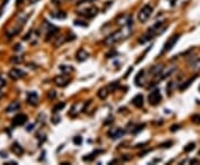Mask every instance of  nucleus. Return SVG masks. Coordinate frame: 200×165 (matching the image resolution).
<instances>
[{
  "label": "nucleus",
  "instance_id": "4",
  "mask_svg": "<svg viewBox=\"0 0 200 165\" xmlns=\"http://www.w3.org/2000/svg\"><path fill=\"white\" fill-rule=\"evenodd\" d=\"M179 38H180V34H176V35H173V36H171V37L169 38L168 40H167L166 44H165L164 49H162L161 54H165V52H170V50L173 48V46L177 44V41H178Z\"/></svg>",
  "mask_w": 200,
  "mask_h": 165
},
{
  "label": "nucleus",
  "instance_id": "23",
  "mask_svg": "<svg viewBox=\"0 0 200 165\" xmlns=\"http://www.w3.org/2000/svg\"><path fill=\"white\" fill-rule=\"evenodd\" d=\"M191 121L195 124H200V114H196L191 117Z\"/></svg>",
  "mask_w": 200,
  "mask_h": 165
},
{
  "label": "nucleus",
  "instance_id": "22",
  "mask_svg": "<svg viewBox=\"0 0 200 165\" xmlns=\"http://www.w3.org/2000/svg\"><path fill=\"white\" fill-rule=\"evenodd\" d=\"M10 62L13 63V64H19V63L22 62V58H19V56H13V57H11Z\"/></svg>",
  "mask_w": 200,
  "mask_h": 165
},
{
  "label": "nucleus",
  "instance_id": "11",
  "mask_svg": "<svg viewBox=\"0 0 200 165\" xmlns=\"http://www.w3.org/2000/svg\"><path fill=\"white\" fill-rule=\"evenodd\" d=\"M89 57V54L87 52H86L83 48H80V49L78 50V52H77L76 55V59L78 60V62H85V60L88 59Z\"/></svg>",
  "mask_w": 200,
  "mask_h": 165
},
{
  "label": "nucleus",
  "instance_id": "16",
  "mask_svg": "<svg viewBox=\"0 0 200 165\" xmlns=\"http://www.w3.org/2000/svg\"><path fill=\"white\" fill-rule=\"evenodd\" d=\"M189 65H190V68L195 69V70L199 69L200 68V58L195 57V58L192 59V62H189Z\"/></svg>",
  "mask_w": 200,
  "mask_h": 165
},
{
  "label": "nucleus",
  "instance_id": "1",
  "mask_svg": "<svg viewBox=\"0 0 200 165\" xmlns=\"http://www.w3.org/2000/svg\"><path fill=\"white\" fill-rule=\"evenodd\" d=\"M132 25H127V26H122L121 29L117 30L116 32L111 34L110 36H108L105 40V45L106 46H113V45L118 44L121 40L127 39L130 35L132 34V29H131Z\"/></svg>",
  "mask_w": 200,
  "mask_h": 165
},
{
  "label": "nucleus",
  "instance_id": "27",
  "mask_svg": "<svg viewBox=\"0 0 200 165\" xmlns=\"http://www.w3.org/2000/svg\"><path fill=\"white\" fill-rule=\"evenodd\" d=\"M5 85H6V80L3 78V77L0 76V89L3 88V87H5Z\"/></svg>",
  "mask_w": 200,
  "mask_h": 165
},
{
  "label": "nucleus",
  "instance_id": "2",
  "mask_svg": "<svg viewBox=\"0 0 200 165\" xmlns=\"http://www.w3.org/2000/svg\"><path fill=\"white\" fill-rule=\"evenodd\" d=\"M152 14V7L150 5H146L139 10L138 13V20H139L141 24H145L147 20L150 18Z\"/></svg>",
  "mask_w": 200,
  "mask_h": 165
},
{
  "label": "nucleus",
  "instance_id": "26",
  "mask_svg": "<svg viewBox=\"0 0 200 165\" xmlns=\"http://www.w3.org/2000/svg\"><path fill=\"white\" fill-rule=\"evenodd\" d=\"M65 0H51V3H54L55 6H59L61 5V3H64Z\"/></svg>",
  "mask_w": 200,
  "mask_h": 165
},
{
  "label": "nucleus",
  "instance_id": "18",
  "mask_svg": "<svg viewBox=\"0 0 200 165\" xmlns=\"http://www.w3.org/2000/svg\"><path fill=\"white\" fill-rule=\"evenodd\" d=\"M108 93H109V87H103V88H101L99 91V93H98V96H99V98L101 99H105L106 97L108 96Z\"/></svg>",
  "mask_w": 200,
  "mask_h": 165
},
{
  "label": "nucleus",
  "instance_id": "13",
  "mask_svg": "<svg viewBox=\"0 0 200 165\" xmlns=\"http://www.w3.org/2000/svg\"><path fill=\"white\" fill-rule=\"evenodd\" d=\"M11 151H12L13 153H15L16 155H19V156H20V155H22V154H24V148H22V146L20 145L19 143H17V142L12 144Z\"/></svg>",
  "mask_w": 200,
  "mask_h": 165
},
{
  "label": "nucleus",
  "instance_id": "32",
  "mask_svg": "<svg viewBox=\"0 0 200 165\" xmlns=\"http://www.w3.org/2000/svg\"><path fill=\"white\" fill-rule=\"evenodd\" d=\"M9 1V0H3V8H5V6L7 5V3Z\"/></svg>",
  "mask_w": 200,
  "mask_h": 165
},
{
  "label": "nucleus",
  "instance_id": "20",
  "mask_svg": "<svg viewBox=\"0 0 200 165\" xmlns=\"http://www.w3.org/2000/svg\"><path fill=\"white\" fill-rule=\"evenodd\" d=\"M197 77H198V75H195V76L191 77V78L189 79L188 81H186V83H183V85H181V86H180V91H183V89H187V88H188V87L190 86L191 83H192V81L195 80V79L197 78Z\"/></svg>",
  "mask_w": 200,
  "mask_h": 165
},
{
  "label": "nucleus",
  "instance_id": "33",
  "mask_svg": "<svg viewBox=\"0 0 200 165\" xmlns=\"http://www.w3.org/2000/svg\"><path fill=\"white\" fill-rule=\"evenodd\" d=\"M3 93H1V91H0V99L3 98Z\"/></svg>",
  "mask_w": 200,
  "mask_h": 165
},
{
  "label": "nucleus",
  "instance_id": "19",
  "mask_svg": "<svg viewBox=\"0 0 200 165\" xmlns=\"http://www.w3.org/2000/svg\"><path fill=\"white\" fill-rule=\"evenodd\" d=\"M59 69H60L62 73H65V74H69V73L73 72V67L67 66V65H60V66H59Z\"/></svg>",
  "mask_w": 200,
  "mask_h": 165
},
{
  "label": "nucleus",
  "instance_id": "8",
  "mask_svg": "<svg viewBox=\"0 0 200 165\" xmlns=\"http://www.w3.org/2000/svg\"><path fill=\"white\" fill-rule=\"evenodd\" d=\"M24 75L26 74H24V70L19 68H12L9 72V77L13 80H18V79L22 78V77H24Z\"/></svg>",
  "mask_w": 200,
  "mask_h": 165
},
{
  "label": "nucleus",
  "instance_id": "31",
  "mask_svg": "<svg viewBox=\"0 0 200 165\" xmlns=\"http://www.w3.org/2000/svg\"><path fill=\"white\" fill-rule=\"evenodd\" d=\"M39 0H29V3H31V5H34V3H38Z\"/></svg>",
  "mask_w": 200,
  "mask_h": 165
},
{
  "label": "nucleus",
  "instance_id": "35",
  "mask_svg": "<svg viewBox=\"0 0 200 165\" xmlns=\"http://www.w3.org/2000/svg\"><path fill=\"white\" fill-rule=\"evenodd\" d=\"M199 91H200V87H199Z\"/></svg>",
  "mask_w": 200,
  "mask_h": 165
},
{
  "label": "nucleus",
  "instance_id": "14",
  "mask_svg": "<svg viewBox=\"0 0 200 165\" xmlns=\"http://www.w3.org/2000/svg\"><path fill=\"white\" fill-rule=\"evenodd\" d=\"M19 108H20L19 102L15 101V102H12L10 105H8L7 107H6V112H7V113H11V112H15V111H17V109H19Z\"/></svg>",
  "mask_w": 200,
  "mask_h": 165
},
{
  "label": "nucleus",
  "instance_id": "12",
  "mask_svg": "<svg viewBox=\"0 0 200 165\" xmlns=\"http://www.w3.org/2000/svg\"><path fill=\"white\" fill-rule=\"evenodd\" d=\"M109 135L111 136V138H115V140H117V138L121 137V136L124 135V129H121V128H113V129H111V131L109 132Z\"/></svg>",
  "mask_w": 200,
  "mask_h": 165
},
{
  "label": "nucleus",
  "instance_id": "9",
  "mask_svg": "<svg viewBox=\"0 0 200 165\" xmlns=\"http://www.w3.org/2000/svg\"><path fill=\"white\" fill-rule=\"evenodd\" d=\"M38 101H39V97H38V94L36 91H29L27 94V102L29 105H37L38 104Z\"/></svg>",
  "mask_w": 200,
  "mask_h": 165
},
{
  "label": "nucleus",
  "instance_id": "6",
  "mask_svg": "<svg viewBox=\"0 0 200 165\" xmlns=\"http://www.w3.org/2000/svg\"><path fill=\"white\" fill-rule=\"evenodd\" d=\"M54 81H55V84H56L57 86L65 87V86H67V85H68L69 83H70V81H71V78L68 76V75H66V74L64 73L62 75H59V76L55 77Z\"/></svg>",
  "mask_w": 200,
  "mask_h": 165
},
{
  "label": "nucleus",
  "instance_id": "7",
  "mask_svg": "<svg viewBox=\"0 0 200 165\" xmlns=\"http://www.w3.org/2000/svg\"><path fill=\"white\" fill-rule=\"evenodd\" d=\"M27 119H28L27 115H24V114H17V115L13 117V119H12V125L21 126L27 122Z\"/></svg>",
  "mask_w": 200,
  "mask_h": 165
},
{
  "label": "nucleus",
  "instance_id": "34",
  "mask_svg": "<svg viewBox=\"0 0 200 165\" xmlns=\"http://www.w3.org/2000/svg\"><path fill=\"white\" fill-rule=\"evenodd\" d=\"M70 1H72V3H78V0H70Z\"/></svg>",
  "mask_w": 200,
  "mask_h": 165
},
{
  "label": "nucleus",
  "instance_id": "3",
  "mask_svg": "<svg viewBox=\"0 0 200 165\" xmlns=\"http://www.w3.org/2000/svg\"><path fill=\"white\" fill-rule=\"evenodd\" d=\"M77 14H78L79 16H81V17H83V18L90 19V18H93L98 14V8L95 7V6H91V7L86 8V9L79 10Z\"/></svg>",
  "mask_w": 200,
  "mask_h": 165
},
{
  "label": "nucleus",
  "instance_id": "30",
  "mask_svg": "<svg viewBox=\"0 0 200 165\" xmlns=\"http://www.w3.org/2000/svg\"><path fill=\"white\" fill-rule=\"evenodd\" d=\"M51 121H52V123L57 124L58 122H60V117H59V116H56V117H54V118L51 119Z\"/></svg>",
  "mask_w": 200,
  "mask_h": 165
},
{
  "label": "nucleus",
  "instance_id": "24",
  "mask_svg": "<svg viewBox=\"0 0 200 165\" xmlns=\"http://www.w3.org/2000/svg\"><path fill=\"white\" fill-rule=\"evenodd\" d=\"M65 107V103H61V104H58V105H56L54 107V113H57V112H59L60 109H62Z\"/></svg>",
  "mask_w": 200,
  "mask_h": 165
},
{
  "label": "nucleus",
  "instance_id": "10",
  "mask_svg": "<svg viewBox=\"0 0 200 165\" xmlns=\"http://www.w3.org/2000/svg\"><path fill=\"white\" fill-rule=\"evenodd\" d=\"M131 103L134 106H136L137 108H141L142 106H144V96H142L141 94H138V95H136L132 98Z\"/></svg>",
  "mask_w": 200,
  "mask_h": 165
},
{
  "label": "nucleus",
  "instance_id": "21",
  "mask_svg": "<svg viewBox=\"0 0 200 165\" xmlns=\"http://www.w3.org/2000/svg\"><path fill=\"white\" fill-rule=\"evenodd\" d=\"M195 147H196V144L195 143H189L188 145L183 147V151H185L186 153H189V152H191L192 150H195Z\"/></svg>",
  "mask_w": 200,
  "mask_h": 165
},
{
  "label": "nucleus",
  "instance_id": "28",
  "mask_svg": "<svg viewBox=\"0 0 200 165\" xmlns=\"http://www.w3.org/2000/svg\"><path fill=\"white\" fill-rule=\"evenodd\" d=\"M55 97H56V94H55V91H49V94H48V98H49V99H54Z\"/></svg>",
  "mask_w": 200,
  "mask_h": 165
},
{
  "label": "nucleus",
  "instance_id": "5",
  "mask_svg": "<svg viewBox=\"0 0 200 165\" xmlns=\"http://www.w3.org/2000/svg\"><path fill=\"white\" fill-rule=\"evenodd\" d=\"M161 99H162V97H161V94L159 89H155V91H152L148 95V102L152 106H157L158 104H160Z\"/></svg>",
  "mask_w": 200,
  "mask_h": 165
},
{
  "label": "nucleus",
  "instance_id": "25",
  "mask_svg": "<svg viewBox=\"0 0 200 165\" xmlns=\"http://www.w3.org/2000/svg\"><path fill=\"white\" fill-rule=\"evenodd\" d=\"M73 143L76 144V145H80V144L82 143V138H81V136H76V137L73 138Z\"/></svg>",
  "mask_w": 200,
  "mask_h": 165
},
{
  "label": "nucleus",
  "instance_id": "29",
  "mask_svg": "<svg viewBox=\"0 0 200 165\" xmlns=\"http://www.w3.org/2000/svg\"><path fill=\"white\" fill-rule=\"evenodd\" d=\"M179 127H180V125H172V126H171V128H170V131H171V132L178 131Z\"/></svg>",
  "mask_w": 200,
  "mask_h": 165
},
{
  "label": "nucleus",
  "instance_id": "17",
  "mask_svg": "<svg viewBox=\"0 0 200 165\" xmlns=\"http://www.w3.org/2000/svg\"><path fill=\"white\" fill-rule=\"evenodd\" d=\"M50 16L52 18H56V19H66L67 14L64 11H57V13H50Z\"/></svg>",
  "mask_w": 200,
  "mask_h": 165
},
{
  "label": "nucleus",
  "instance_id": "15",
  "mask_svg": "<svg viewBox=\"0 0 200 165\" xmlns=\"http://www.w3.org/2000/svg\"><path fill=\"white\" fill-rule=\"evenodd\" d=\"M20 29H21V26H19V27H17V28H12V29L7 30V37L8 38L15 37L16 35H18L20 32Z\"/></svg>",
  "mask_w": 200,
  "mask_h": 165
}]
</instances>
